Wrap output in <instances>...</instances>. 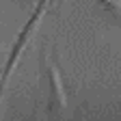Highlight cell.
Wrapping results in <instances>:
<instances>
[{"instance_id":"obj_1","label":"cell","mask_w":121,"mask_h":121,"mask_svg":"<svg viewBox=\"0 0 121 121\" xmlns=\"http://www.w3.org/2000/svg\"><path fill=\"white\" fill-rule=\"evenodd\" d=\"M41 65V82H43V95H45V110L48 112H60L67 106V95L63 89V80L58 76V69L52 60L45 56V52L39 58Z\"/></svg>"},{"instance_id":"obj_2","label":"cell","mask_w":121,"mask_h":121,"mask_svg":"<svg viewBox=\"0 0 121 121\" xmlns=\"http://www.w3.org/2000/svg\"><path fill=\"white\" fill-rule=\"evenodd\" d=\"M52 4H54V0H39V2H37V7H35L33 15H30V20H28V24L22 28V33L17 35V39H15V43H13V50H11V54H9V60H7L4 71H2V82H7L9 73L15 69V65H17V60H20V56H22L24 48L28 45V41L33 39L35 30H37V28H39V24H41V17L45 15V11H48Z\"/></svg>"},{"instance_id":"obj_3","label":"cell","mask_w":121,"mask_h":121,"mask_svg":"<svg viewBox=\"0 0 121 121\" xmlns=\"http://www.w3.org/2000/svg\"><path fill=\"white\" fill-rule=\"evenodd\" d=\"M97 2H99L102 11L108 15L117 26H121V0H97Z\"/></svg>"}]
</instances>
